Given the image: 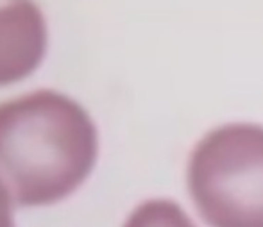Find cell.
<instances>
[{
    "label": "cell",
    "mask_w": 263,
    "mask_h": 227,
    "mask_svg": "<svg viewBox=\"0 0 263 227\" xmlns=\"http://www.w3.org/2000/svg\"><path fill=\"white\" fill-rule=\"evenodd\" d=\"M97 129L72 99L40 90L0 104V182L18 206L76 192L97 159Z\"/></svg>",
    "instance_id": "cell-1"
},
{
    "label": "cell",
    "mask_w": 263,
    "mask_h": 227,
    "mask_svg": "<svg viewBox=\"0 0 263 227\" xmlns=\"http://www.w3.org/2000/svg\"><path fill=\"white\" fill-rule=\"evenodd\" d=\"M188 192L210 227H263V127L210 131L188 161Z\"/></svg>",
    "instance_id": "cell-2"
},
{
    "label": "cell",
    "mask_w": 263,
    "mask_h": 227,
    "mask_svg": "<svg viewBox=\"0 0 263 227\" xmlns=\"http://www.w3.org/2000/svg\"><path fill=\"white\" fill-rule=\"evenodd\" d=\"M47 50V24L32 0H0V86L31 75Z\"/></svg>",
    "instance_id": "cell-3"
},
{
    "label": "cell",
    "mask_w": 263,
    "mask_h": 227,
    "mask_svg": "<svg viewBox=\"0 0 263 227\" xmlns=\"http://www.w3.org/2000/svg\"><path fill=\"white\" fill-rule=\"evenodd\" d=\"M124 227H195L179 204L154 199L140 204Z\"/></svg>",
    "instance_id": "cell-4"
},
{
    "label": "cell",
    "mask_w": 263,
    "mask_h": 227,
    "mask_svg": "<svg viewBox=\"0 0 263 227\" xmlns=\"http://www.w3.org/2000/svg\"><path fill=\"white\" fill-rule=\"evenodd\" d=\"M0 227H14L11 213V197L0 182Z\"/></svg>",
    "instance_id": "cell-5"
}]
</instances>
